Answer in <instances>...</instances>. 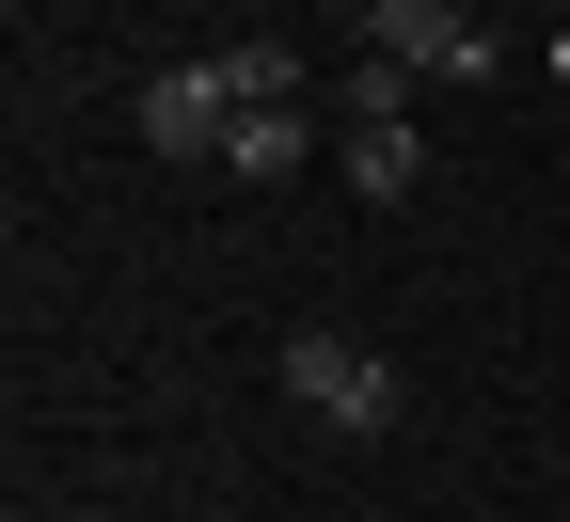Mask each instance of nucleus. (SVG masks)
Wrapping results in <instances>:
<instances>
[{"label":"nucleus","instance_id":"1","mask_svg":"<svg viewBox=\"0 0 570 522\" xmlns=\"http://www.w3.org/2000/svg\"><path fill=\"white\" fill-rule=\"evenodd\" d=\"M285 396H302L317 427L365 443V427H396V364H381L365 333H285Z\"/></svg>","mask_w":570,"mask_h":522},{"label":"nucleus","instance_id":"2","mask_svg":"<svg viewBox=\"0 0 570 522\" xmlns=\"http://www.w3.org/2000/svg\"><path fill=\"white\" fill-rule=\"evenodd\" d=\"M365 48L396 63V80H412V63H428V80H491V63H508L460 0H365Z\"/></svg>","mask_w":570,"mask_h":522},{"label":"nucleus","instance_id":"3","mask_svg":"<svg viewBox=\"0 0 570 522\" xmlns=\"http://www.w3.org/2000/svg\"><path fill=\"white\" fill-rule=\"evenodd\" d=\"M223 127H238L223 63H159V80H142V142H159V159H206V175H223Z\"/></svg>","mask_w":570,"mask_h":522},{"label":"nucleus","instance_id":"4","mask_svg":"<svg viewBox=\"0 0 570 522\" xmlns=\"http://www.w3.org/2000/svg\"><path fill=\"white\" fill-rule=\"evenodd\" d=\"M348 190H365V206H412V190H428V142H412V111H396V127H348Z\"/></svg>","mask_w":570,"mask_h":522},{"label":"nucleus","instance_id":"5","mask_svg":"<svg viewBox=\"0 0 570 522\" xmlns=\"http://www.w3.org/2000/svg\"><path fill=\"white\" fill-rule=\"evenodd\" d=\"M206 63H223L238 111H302V48H206Z\"/></svg>","mask_w":570,"mask_h":522},{"label":"nucleus","instance_id":"6","mask_svg":"<svg viewBox=\"0 0 570 522\" xmlns=\"http://www.w3.org/2000/svg\"><path fill=\"white\" fill-rule=\"evenodd\" d=\"M285 159H302V111H238V127H223V175L285 190Z\"/></svg>","mask_w":570,"mask_h":522}]
</instances>
